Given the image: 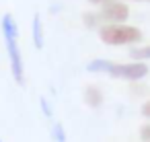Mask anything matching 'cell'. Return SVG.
Masks as SVG:
<instances>
[{
  "instance_id": "2e32d148",
  "label": "cell",
  "mask_w": 150,
  "mask_h": 142,
  "mask_svg": "<svg viewBox=\"0 0 150 142\" xmlns=\"http://www.w3.org/2000/svg\"><path fill=\"white\" fill-rule=\"evenodd\" d=\"M148 2H150V0H148Z\"/></svg>"
},
{
  "instance_id": "30bf717a",
  "label": "cell",
  "mask_w": 150,
  "mask_h": 142,
  "mask_svg": "<svg viewBox=\"0 0 150 142\" xmlns=\"http://www.w3.org/2000/svg\"><path fill=\"white\" fill-rule=\"evenodd\" d=\"M39 107H41V111H43V115H45V117H54L52 105L47 103V99H45V97H39Z\"/></svg>"
},
{
  "instance_id": "52a82bcc",
  "label": "cell",
  "mask_w": 150,
  "mask_h": 142,
  "mask_svg": "<svg viewBox=\"0 0 150 142\" xmlns=\"http://www.w3.org/2000/svg\"><path fill=\"white\" fill-rule=\"evenodd\" d=\"M115 62L111 60H103V58H97V60H91L86 64V70L93 72V74H109V70L113 68Z\"/></svg>"
},
{
  "instance_id": "277c9868",
  "label": "cell",
  "mask_w": 150,
  "mask_h": 142,
  "mask_svg": "<svg viewBox=\"0 0 150 142\" xmlns=\"http://www.w3.org/2000/svg\"><path fill=\"white\" fill-rule=\"evenodd\" d=\"M4 43H6V54H8V60H11V72H13L15 80L19 84H23L25 82V66H23V56H21L17 37L15 35H4Z\"/></svg>"
},
{
  "instance_id": "4fadbf2b",
  "label": "cell",
  "mask_w": 150,
  "mask_h": 142,
  "mask_svg": "<svg viewBox=\"0 0 150 142\" xmlns=\"http://www.w3.org/2000/svg\"><path fill=\"white\" fill-rule=\"evenodd\" d=\"M140 113H142L144 117H148V119H150V101H144V103H142V107H140Z\"/></svg>"
},
{
  "instance_id": "8992f818",
  "label": "cell",
  "mask_w": 150,
  "mask_h": 142,
  "mask_svg": "<svg viewBox=\"0 0 150 142\" xmlns=\"http://www.w3.org/2000/svg\"><path fill=\"white\" fill-rule=\"evenodd\" d=\"M84 103L88 107H93V109L101 107L103 105V91L99 87H95V84H88L84 89Z\"/></svg>"
},
{
  "instance_id": "9a60e30c",
  "label": "cell",
  "mask_w": 150,
  "mask_h": 142,
  "mask_svg": "<svg viewBox=\"0 0 150 142\" xmlns=\"http://www.w3.org/2000/svg\"><path fill=\"white\" fill-rule=\"evenodd\" d=\"M0 142H2V140H0Z\"/></svg>"
},
{
  "instance_id": "7a4b0ae2",
  "label": "cell",
  "mask_w": 150,
  "mask_h": 142,
  "mask_svg": "<svg viewBox=\"0 0 150 142\" xmlns=\"http://www.w3.org/2000/svg\"><path fill=\"white\" fill-rule=\"evenodd\" d=\"M150 72L148 64L144 62H129V64H113V68L109 70L111 78H119V80H142L146 78Z\"/></svg>"
},
{
  "instance_id": "8fae6325",
  "label": "cell",
  "mask_w": 150,
  "mask_h": 142,
  "mask_svg": "<svg viewBox=\"0 0 150 142\" xmlns=\"http://www.w3.org/2000/svg\"><path fill=\"white\" fill-rule=\"evenodd\" d=\"M84 25H86V27H97V25H99L97 15H93V13L88 15V13H86V15H84Z\"/></svg>"
},
{
  "instance_id": "7c38bea8",
  "label": "cell",
  "mask_w": 150,
  "mask_h": 142,
  "mask_svg": "<svg viewBox=\"0 0 150 142\" xmlns=\"http://www.w3.org/2000/svg\"><path fill=\"white\" fill-rule=\"evenodd\" d=\"M140 138H142L144 142H150V124H144V126L140 128Z\"/></svg>"
},
{
  "instance_id": "5bb4252c",
  "label": "cell",
  "mask_w": 150,
  "mask_h": 142,
  "mask_svg": "<svg viewBox=\"0 0 150 142\" xmlns=\"http://www.w3.org/2000/svg\"><path fill=\"white\" fill-rule=\"evenodd\" d=\"M88 2H91V4H101V6H103V4H109V2H115V0H88Z\"/></svg>"
},
{
  "instance_id": "6da1fadb",
  "label": "cell",
  "mask_w": 150,
  "mask_h": 142,
  "mask_svg": "<svg viewBox=\"0 0 150 142\" xmlns=\"http://www.w3.org/2000/svg\"><path fill=\"white\" fill-rule=\"evenodd\" d=\"M99 37L107 45H132L142 39V31L134 25H103L99 29Z\"/></svg>"
},
{
  "instance_id": "5b68a950",
  "label": "cell",
  "mask_w": 150,
  "mask_h": 142,
  "mask_svg": "<svg viewBox=\"0 0 150 142\" xmlns=\"http://www.w3.org/2000/svg\"><path fill=\"white\" fill-rule=\"evenodd\" d=\"M31 37H33V45H35V50H43V43H45V37H43V23H41V17H39L37 13L33 15Z\"/></svg>"
},
{
  "instance_id": "3957f363",
  "label": "cell",
  "mask_w": 150,
  "mask_h": 142,
  "mask_svg": "<svg viewBox=\"0 0 150 142\" xmlns=\"http://www.w3.org/2000/svg\"><path fill=\"white\" fill-rule=\"evenodd\" d=\"M129 17V9L125 2H109V4H103L101 11L97 13V19L99 23H105V25H123Z\"/></svg>"
},
{
  "instance_id": "ba28073f",
  "label": "cell",
  "mask_w": 150,
  "mask_h": 142,
  "mask_svg": "<svg viewBox=\"0 0 150 142\" xmlns=\"http://www.w3.org/2000/svg\"><path fill=\"white\" fill-rule=\"evenodd\" d=\"M129 58H132V62H144L146 64V60H150V45L129 50Z\"/></svg>"
},
{
  "instance_id": "9c48e42d",
  "label": "cell",
  "mask_w": 150,
  "mask_h": 142,
  "mask_svg": "<svg viewBox=\"0 0 150 142\" xmlns=\"http://www.w3.org/2000/svg\"><path fill=\"white\" fill-rule=\"evenodd\" d=\"M52 138H54V142H66V130H64V126H62L60 121L54 124V128H52Z\"/></svg>"
}]
</instances>
